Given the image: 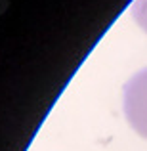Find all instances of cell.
<instances>
[{"instance_id":"1","label":"cell","mask_w":147,"mask_h":151,"mask_svg":"<svg viewBox=\"0 0 147 151\" xmlns=\"http://www.w3.org/2000/svg\"><path fill=\"white\" fill-rule=\"evenodd\" d=\"M122 103L130 126L147 140V69H141L124 84Z\"/></svg>"},{"instance_id":"2","label":"cell","mask_w":147,"mask_h":151,"mask_svg":"<svg viewBox=\"0 0 147 151\" xmlns=\"http://www.w3.org/2000/svg\"><path fill=\"white\" fill-rule=\"evenodd\" d=\"M132 14L136 17L138 25L147 33V0H136L132 8Z\"/></svg>"}]
</instances>
